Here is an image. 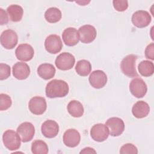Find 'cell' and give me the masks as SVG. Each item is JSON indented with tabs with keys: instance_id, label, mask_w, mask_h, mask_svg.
I'll return each instance as SVG.
<instances>
[{
	"instance_id": "1",
	"label": "cell",
	"mask_w": 154,
	"mask_h": 154,
	"mask_svg": "<svg viewBox=\"0 0 154 154\" xmlns=\"http://www.w3.org/2000/svg\"><path fill=\"white\" fill-rule=\"evenodd\" d=\"M67 83L61 79H53L49 82L46 87V95L49 98L63 97L69 93Z\"/></svg>"
},
{
	"instance_id": "2",
	"label": "cell",
	"mask_w": 154,
	"mask_h": 154,
	"mask_svg": "<svg viewBox=\"0 0 154 154\" xmlns=\"http://www.w3.org/2000/svg\"><path fill=\"white\" fill-rule=\"evenodd\" d=\"M137 56L130 54L126 56L122 61L120 68L124 75L129 77L134 78L138 76V73L135 69Z\"/></svg>"
},
{
	"instance_id": "3",
	"label": "cell",
	"mask_w": 154,
	"mask_h": 154,
	"mask_svg": "<svg viewBox=\"0 0 154 154\" xmlns=\"http://www.w3.org/2000/svg\"><path fill=\"white\" fill-rule=\"evenodd\" d=\"M2 141L5 147L9 150H16L20 147L22 141L17 132L8 129L3 134Z\"/></svg>"
},
{
	"instance_id": "4",
	"label": "cell",
	"mask_w": 154,
	"mask_h": 154,
	"mask_svg": "<svg viewBox=\"0 0 154 154\" xmlns=\"http://www.w3.org/2000/svg\"><path fill=\"white\" fill-rule=\"evenodd\" d=\"M75 58L74 56L69 52H63L56 58L55 64L56 67L61 70L71 69L75 64Z\"/></svg>"
},
{
	"instance_id": "5",
	"label": "cell",
	"mask_w": 154,
	"mask_h": 154,
	"mask_svg": "<svg viewBox=\"0 0 154 154\" xmlns=\"http://www.w3.org/2000/svg\"><path fill=\"white\" fill-rule=\"evenodd\" d=\"M2 46L7 49H13L17 44L18 37L16 32L10 29L4 31L0 37Z\"/></svg>"
},
{
	"instance_id": "6",
	"label": "cell",
	"mask_w": 154,
	"mask_h": 154,
	"mask_svg": "<svg viewBox=\"0 0 154 154\" xmlns=\"http://www.w3.org/2000/svg\"><path fill=\"white\" fill-rule=\"evenodd\" d=\"M105 125L108 129L109 134L112 137L120 135L125 130V123L119 117H111L107 120Z\"/></svg>"
},
{
	"instance_id": "7",
	"label": "cell",
	"mask_w": 154,
	"mask_h": 154,
	"mask_svg": "<svg viewBox=\"0 0 154 154\" xmlns=\"http://www.w3.org/2000/svg\"><path fill=\"white\" fill-rule=\"evenodd\" d=\"M129 90L134 96L137 98H141L146 95L147 87L141 78H135L130 82Z\"/></svg>"
},
{
	"instance_id": "8",
	"label": "cell",
	"mask_w": 154,
	"mask_h": 154,
	"mask_svg": "<svg viewBox=\"0 0 154 154\" xmlns=\"http://www.w3.org/2000/svg\"><path fill=\"white\" fill-rule=\"evenodd\" d=\"M17 132L19 134L21 141L26 143L31 141L34 136L35 128L34 125L28 122L21 123L17 128Z\"/></svg>"
},
{
	"instance_id": "9",
	"label": "cell",
	"mask_w": 154,
	"mask_h": 154,
	"mask_svg": "<svg viewBox=\"0 0 154 154\" xmlns=\"http://www.w3.org/2000/svg\"><path fill=\"white\" fill-rule=\"evenodd\" d=\"M45 48L50 54H57L63 48V43L60 37L58 35L51 34L48 36L45 42Z\"/></svg>"
},
{
	"instance_id": "10",
	"label": "cell",
	"mask_w": 154,
	"mask_h": 154,
	"mask_svg": "<svg viewBox=\"0 0 154 154\" xmlns=\"http://www.w3.org/2000/svg\"><path fill=\"white\" fill-rule=\"evenodd\" d=\"M28 108L29 111L34 114H43L47 108L46 99L43 97L34 96L29 100Z\"/></svg>"
},
{
	"instance_id": "11",
	"label": "cell",
	"mask_w": 154,
	"mask_h": 154,
	"mask_svg": "<svg viewBox=\"0 0 154 154\" xmlns=\"http://www.w3.org/2000/svg\"><path fill=\"white\" fill-rule=\"evenodd\" d=\"M79 40L82 43H90L94 40L97 35L96 28L91 25L81 26L78 30Z\"/></svg>"
},
{
	"instance_id": "12",
	"label": "cell",
	"mask_w": 154,
	"mask_h": 154,
	"mask_svg": "<svg viewBox=\"0 0 154 154\" xmlns=\"http://www.w3.org/2000/svg\"><path fill=\"white\" fill-rule=\"evenodd\" d=\"M152 18L147 11L138 10L134 13L132 16V22L137 28H142L147 26L151 22Z\"/></svg>"
},
{
	"instance_id": "13",
	"label": "cell",
	"mask_w": 154,
	"mask_h": 154,
	"mask_svg": "<svg viewBox=\"0 0 154 154\" xmlns=\"http://www.w3.org/2000/svg\"><path fill=\"white\" fill-rule=\"evenodd\" d=\"M109 134L108 128L103 123L94 125L90 130L91 137L93 140L97 142H102L106 140Z\"/></svg>"
},
{
	"instance_id": "14",
	"label": "cell",
	"mask_w": 154,
	"mask_h": 154,
	"mask_svg": "<svg viewBox=\"0 0 154 154\" xmlns=\"http://www.w3.org/2000/svg\"><path fill=\"white\" fill-rule=\"evenodd\" d=\"M15 55L16 58L20 61H29L33 58L34 51L33 48L29 44H20L16 48Z\"/></svg>"
},
{
	"instance_id": "15",
	"label": "cell",
	"mask_w": 154,
	"mask_h": 154,
	"mask_svg": "<svg viewBox=\"0 0 154 154\" xmlns=\"http://www.w3.org/2000/svg\"><path fill=\"white\" fill-rule=\"evenodd\" d=\"M90 85L94 88H101L107 82V76L106 73L100 70H96L91 72L89 78Z\"/></svg>"
},
{
	"instance_id": "16",
	"label": "cell",
	"mask_w": 154,
	"mask_h": 154,
	"mask_svg": "<svg viewBox=\"0 0 154 154\" xmlns=\"http://www.w3.org/2000/svg\"><path fill=\"white\" fill-rule=\"evenodd\" d=\"M41 131L43 136L48 138L55 137L59 132V125L54 120H48L43 123Z\"/></svg>"
},
{
	"instance_id": "17",
	"label": "cell",
	"mask_w": 154,
	"mask_h": 154,
	"mask_svg": "<svg viewBox=\"0 0 154 154\" xmlns=\"http://www.w3.org/2000/svg\"><path fill=\"white\" fill-rule=\"evenodd\" d=\"M81 135L75 129H67L63 135V143L69 147H76L80 143Z\"/></svg>"
},
{
	"instance_id": "18",
	"label": "cell",
	"mask_w": 154,
	"mask_h": 154,
	"mask_svg": "<svg viewBox=\"0 0 154 154\" xmlns=\"http://www.w3.org/2000/svg\"><path fill=\"white\" fill-rule=\"evenodd\" d=\"M64 43L69 46H73L77 45L79 40L78 31L73 27L66 28L62 34Z\"/></svg>"
},
{
	"instance_id": "19",
	"label": "cell",
	"mask_w": 154,
	"mask_h": 154,
	"mask_svg": "<svg viewBox=\"0 0 154 154\" xmlns=\"http://www.w3.org/2000/svg\"><path fill=\"white\" fill-rule=\"evenodd\" d=\"M30 74V68L29 66L23 62H17L13 66V75L19 80L26 79Z\"/></svg>"
},
{
	"instance_id": "20",
	"label": "cell",
	"mask_w": 154,
	"mask_h": 154,
	"mask_svg": "<svg viewBox=\"0 0 154 154\" xmlns=\"http://www.w3.org/2000/svg\"><path fill=\"white\" fill-rule=\"evenodd\" d=\"M149 112L150 106L149 104L143 100L137 102L132 108V114L137 119L146 117L149 114Z\"/></svg>"
},
{
	"instance_id": "21",
	"label": "cell",
	"mask_w": 154,
	"mask_h": 154,
	"mask_svg": "<svg viewBox=\"0 0 154 154\" xmlns=\"http://www.w3.org/2000/svg\"><path fill=\"white\" fill-rule=\"evenodd\" d=\"M56 72L54 66L49 63H43L40 64L37 68L38 76L43 79L48 80L52 78Z\"/></svg>"
},
{
	"instance_id": "22",
	"label": "cell",
	"mask_w": 154,
	"mask_h": 154,
	"mask_svg": "<svg viewBox=\"0 0 154 154\" xmlns=\"http://www.w3.org/2000/svg\"><path fill=\"white\" fill-rule=\"evenodd\" d=\"M7 14L12 22H17L21 20L23 14V10L21 6L16 4L10 5L7 9Z\"/></svg>"
},
{
	"instance_id": "23",
	"label": "cell",
	"mask_w": 154,
	"mask_h": 154,
	"mask_svg": "<svg viewBox=\"0 0 154 154\" xmlns=\"http://www.w3.org/2000/svg\"><path fill=\"white\" fill-rule=\"evenodd\" d=\"M69 113L74 117H80L84 114V109L82 103L76 100H71L67 106Z\"/></svg>"
},
{
	"instance_id": "24",
	"label": "cell",
	"mask_w": 154,
	"mask_h": 154,
	"mask_svg": "<svg viewBox=\"0 0 154 154\" xmlns=\"http://www.w3.org/2000/svg\"><path fill=\"white\" fill-rule=\"evenodd\" d=\"M62 17L61 11L56 7L48 8L45 13V18L49 23H57L60 20Z\"/></svg>"
},
{
	"instance_id": "25",
	"label": "cell",
	"mask_w": 154,
	"mask_h": 154,
	"mask_svg": "<svg viewBox=\"0 0 154 154\" xmlns=\"http://www.w3.org/2000/svg\"><path fill=\"white\" fill-rule=\"evenodd\" d=\"M138 69L142 76L144 77H149L153 74L154 65L152 61L143 60L138 64Z\"/></svg>"
},
{
	"instance_id": "26",
	"label": "cell",
	"mask_w": 154,
	"mask_h": 154,
	"mask_svg": "<svg viewBox=\"0 0 154 154\" xmlns=\"http://www.w3.org/2000/svg\"><path fill=\"white\" fill-rule=\"evenodd\" d=\"M75 70L79 75L81 76H87L91 70V63L86 60H79L76 64Z\"/></svg>"
},
{
	"instance_id": "27",
	"label": "cell",
	"mask_w": 154,
	"mask_h": 154,
	"mask_svg": "<svg viewBox=\"0 0 154 154\" xmlns=\"http://www.w3.org/2000/svg\"><path fill=\"white\" fill-rule=\"evenodd\" d=\"M47 144L40 140L34 141L31 144V151L34 154H47L48 153Z\"/></svg>"
},
{
	"instance_id": "28",
	"label": "cell",
	"mask_w": 154,
	"mask_h": 154,
	"mask_svg": "<svg viewBox=\"0 0 154 154\" xmlns=\"http://www.w3.org/2000/svg\"><path fill=\"white\" fill-rule=\"evenodd\" d=\"M12 104V100L8 94H0V110L4 111L8 109Z\"/></svg>"
},
{
	"instance_id": "29",
	"label": "cell",
	"mask_w": 154,
	"mask_h": 154,
	"mask_svg": "<svg viewBox=\"0 0 154 154\" xmlns=\"http://www.w3.org/2000/svg\"><path fill=\"white\" fill-rule=\"evenodd\" d=\"M120 153L121 154H137L138 153V149L136 146L131 143H127L122 146L120 150Z\"/></svg>"
},
{
	"instance_id": "30",
	"label": "cell",
	"mask_w": 154,
	"mask_h": 154,
	"mask_svg": "<svg viewBox=\"0 0 154 154\" xmlns=\"http://www.w3.org/2000/svg\"><path fill=\"white\" fill-rule=\"evenodd\" d=\"M10 67L4 63L0 64V79L4 80L10 76Z\"/></svg>"
},
{
	"instance_id": "31",
	"label": "cell",
	"mask_w": 154,
	"mask_h": 154,
	"mask_svg": "<svg viewBox=\"0 0 154 154\" xmlns=\"http://www.w3.org/2000/svg\"><path fill=\"white\" fill-rule=\"evenodd\" d=\"M113 7L118 11H124L128 7V2L123 0H114L112 1Z\"/></svg>"
},
{
	"instance_id": "32",
	"label": "cell",
	"mask_w": 154,
	"mask_h": 154,
	"mask_svg": "<svg viewBox=\"0 0 154 154\" xmlns=\"http://www.w3.org/2000/svg\"><path fill=\"white\" fill-rule=\"evenodd\" d=\"M145 56L146 58L153 60H154V44L151 43L146 47L145 49Z\"/></svg>"
},
{
	"instance_id": "33",
	"label": "cell",
	"mask_w": 154,
	"mask_h": 154,
	"mask_svg": "<svg viewBox=\"0 0 154 154\" xmlns=\"http://www.w3.org/2000/svg\"><path fill=\"white\" fill-rule=\"evenodd\" d=\"M8 22V14L2 8H0V23L1 25H5Z\"/></svg>"
},
{
	"instance_id": "34",
	"label": "cell",
	"mask_w": 154,
	"mask_h": 154,
	"mask_svg": "<svg viewBox=\"0 0 154 154\" xmlns=\"http://www.w3.org/2000/svg\"><path fill=\"white\" fill-rule=\"evenodd\" d=\"M80 153H96V152L95 151V150L91 147H85L84 148L81 152Z\"/></svg>"
},
{
	"instance_id": "35",
	"label": "cell",
	"mask_w": 154,
	"mask_h": 154,
	"mask_svg": "<svg viewBox=\"0 0 154 154\" xmlns=\"http://www.w3.org/2000/svg\"><path fill=\"white\" fill-rule=\"evenodd\" d=\"M76 2L79 4L80 5H85L87 4H88L90 2V1H76Z\"/></svg>"
}]
</instances>
